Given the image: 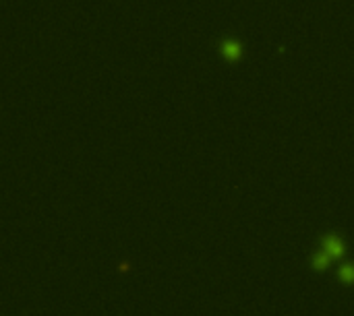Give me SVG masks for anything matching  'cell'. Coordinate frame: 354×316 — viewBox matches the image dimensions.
<instances>
[{
	"instance_id": "6da1fadb",
	"label": "cell",
	"mask_w": 354,
	"mask_h": 316,
	"mask_svg": "<svg viewBox=\"0 0 354 316\" xmlns=\"http://www.w3.org/2000/svg\"><path fill=\"white\" fill-rule=\"evenodd\" d=\"M323 250L332 256V258H338L344 254V244L340 238H336V235H325V240H323Z\"/></svg>"
},
{
	"instance_id": "7a4b0ae2",
	"label": "cell",
	"mask_w": 354,
	"mask_h": 316,
	"mask_svg": "<svg viewBox=\"0 0 354 316\" xmlns=\"http://www.w3.org/2000/svg\"><path fill=\"white\" fill-rule=\"evenodd\" d=\"M222 52H224L228 58H234V56H239L241 46H239V42H236V39H224V42H222Z\"/></svg>"
},
{
	"instance_id": "3957f363",
	"label": "cell",
	"mask_w": 354,
	"mask_h": 316,
	"mask_svg": "<svg viewBox=\"0 0 354 316\" xmlns=\"http://www.w3.org/2000/svg\"><path fill=\"white\" fill-rule=\"evenodd\" d=\"M329 260H332V256L323 250V252H319V254H315V258H313V267H315V269H325V267L329 265Z\"/></svg>"
},
{
	"instance_id": "277c9868",
	"label": "cell",
	"mask_w": 354,
	"mask_h": 316,
	"mask_svg": "<svg viewBox=\"0 0 354 316\" xmlns=\"http://www.w3.org/2000/svg\"><path fill=\"white\" fill-rule=\"evenodd\" d=\"M340 279H342L344 283H352V281H354V267H352V265H344V267H342Z\"/></svg>"
}]
</instances>
